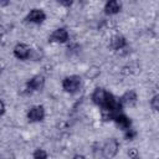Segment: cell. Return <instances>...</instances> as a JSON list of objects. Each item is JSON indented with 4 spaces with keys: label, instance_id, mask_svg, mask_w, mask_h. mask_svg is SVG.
Here are the masks:
<instances>
[{
    "label": "cell",
    "instance_id": "cell-1",
    "mask_svg": "<svg viewBox=\"0 0 159 159\" xmlns=\"http://www.w3.org/2000/svg\"><path fill=\"white\" fill-rule=\"evenodd\" d=\"M81 86V78L78 76H68L62 81V87L68 93H75Z\"/></svg>",
    "mask_w": 159,
    "mask_h": 159
},
{
    "label": "cell",
    "instance_id": "cell-2",
    "mask_svg": "<svg viewBox=\"0 0 159 159\" xmlns=\"http://www.w3.org/2000/svg\"><path fill=\"white\" fill-rule=\"evenodd\" d=\"M45 118V109L42 106H34L27 112L29 122H41Z\"/></svg>",
    "mask_w": 159,
    "mask_h": 159
},
{
    "label": "cell",
    "instance_id": "cell-3",
    "mask_svg": "<svg viewBox=\"0 0 159 159\" xmlns=\"http://www.w3.org/2000/svg\"><path fill=\"white\" fill-rule=\"evenodd\" d=\"M118 148H119V144H118L117 139L111 138V139L107 140L106 144L103 145V149H102V150H103V155H104L106 158H112V157H114V155L117 154Z\"/></svg>",
    "mask_w": 159,
    "mask_h": 159
},
{
    "label": "cell",
    "instance_id": "cell-4",
    "mask_svg": "<svg viewBox=\"0 0 159 159\" xmlns=\"http://www.w3.org/2000/svg\"><path fill=\"white\" fill-rule=\"evenodd\" d=\"M45 19H46V15H45V12L42 10H40V9H32L27 14V16H26L25 20L29 21V22H34V24H41V22H43Z\"/></svg>",
    "mask_w": 159,
    "mask_h": 159
},
{
    "label": "cell",
    "instance_id": "cell-5",
    "mask_svg": "<svg viewBox=\"0 0 159 159\" xmlns=\"http://www.w3.org/2000/svg\"><path fill=\"white\" fill-rule=\"evenodd\" d=\"M30 47L25 43H17L14 48V55L15 57L20 58V60H26L30 57Z\"/></svg>",
    "mask_w": 159,
    "mask_h": 159
},
{
    "label": "cell",
    "instance_id": "cell-6",
    "mask_svg": "<svg viewBox=\"0 0 159 159\" xmlns=\"http://www.w3.org/2000/svg\"><path fill=\"white\" fill-rule=\"evenodd\" d=\"M67 39H68V32L65 30V29H56L53 32H52V35L50 36V41H52V42H66L67 41Z\"/></svg>",
    "mask_w": 159,
    "mask_h": 159
},
{
    "label": "cell",
    "instance_id": "cell-7",
    "mask_svg": "<svg viewBox=\"0 0 159 159\" xmlns=\"http://www.w3.org/2000/svg\"><path fill=\"white\" fill-rule=\"evenodd\" d=\"M43 83H45V80L42 76H35L34 78H31L29 82H27V89L29 91H39L43 87Z\"/></svg>",
    "mask_w": 159,
    "mask_h": 159
},
{
    "label": "cell",
    "instance_id": "cell-8",
    "mask_svg": "<svg viewBox=\"0 0 159 159\" xmlns=\"http://www.w3.org/2000/svg\"><path fill=\"white\" fill-rule=\"evenodd\" d=\"M106 14L108 15H114L120 10V2L118 0H108L106 4Z\"/></svg>",
    "mask_w": 159,
    "mask_h": 159
},
{
    "label": "cell",
    "instance_id": "cell-9",
    "mask_svg": "<svg viewBox=\"0 0 159 159\" xmlns=\"http://www.w3.org/2000/svg\"><path fill=\"white\" fill-rule=\"evenodd\" d=\"M122 102V104H125V106H133L135 102H137V94L134 91H128L125 92L122 98L119 99Z\"/></svg>",
    "mask_w": 159,
    "mask_h": 159
},
{
    "label": "cell",
    "instance_id": "cell-10",
    "mask_svg": "<svg viewBox=\"0 0 159 159\" xmlns=\"http://www.w3.org/2000/svg\"><path fill=\"white\" fill-rule=\"evenodd\" d=\"M113 120L117 123L118 127H120V128H123V129H127V128L130 127V119H129L127 116H124V114L118 113V114L114 117Z\"/></svg>",
    "mask_w": 159,
    "mask_h": 159
},
{
    "label": "cell",
    "instance_id": "cell-11",
    "mask_svg": "<svg viewBox=\"0 0 159 159\" xmlns=\"http://www.w3.org/2000/svg\"><path fill=\"white\" fill-rule=\"evenodd\" d=\"M111 46H112L114 50H120V48H123V47L125 46V39H124L123 36L117 35V36L112 37V40H111Z\"/></svg>",
    "mask_w": 159,
    "mask_h": 159
},
{
    "label": "cell",
    "instance_id": "cell-12",
    "mask_svg": "<svg viewBox=\"0 0 159 159\" xmlns=\"http://www.w3.org/2000/svg\"><path fill=\"white\" fill-rule=\"evenodd\" d=\"M150 106H152V108H153L154 111H158V108H159V96H158V94H155V96L152 98Z\"/></svg>",
    "mask_w": 159,
    "mask_h": 159
},
{
    "label": "cell",
    "instance_id": "cell-13",
    "mask_svg": "<svg viewBox=\"0 0 159 159\" xmlns=\"http://www.w3.org/2000/svg\"><path fill=\"white\" fill-rule=\"evenodd\" d=\"M34 158H36V159H39V158H47V154H46V152H43L42 149H36L35 150V153H34Z\"/></svg>",
    "mask_w": 159,
    "mask_h": 159
},
{
    "label": "cell",
    "instance_id": "cell-14",
    "mask_svg": "<svg viewBox=\"0 0 159 159\" xmlns=\"http://www.w3.org/2000/svg\"><path fill=\"white\" fill-rule=\"evenodd\" d=\"M135 135H137L135 130H133V129H130V128H127V132H125V138H127L128 140H133Z\"/></svg>",
    "mask_w": 159,
    "mask_h": 159
},
{
    "label": "cell",
    "instance_id": "cell-15",
    "mask_svg": "<svg viewBox=\"0 0 159 159\" xmlns=\"http://www.w3.org/2000/svg\"><path fill=\"white\" fill-rule=\"evenodd\" d=\"M61 5H63V6H70V5H72L73 4V0H57Z\"/></svg>",
    "mask_w": 159,
    "mask_h": 159
},
{
    "label": "cell",
    "instance_id": "cell-16",
    "mask_svg": "<svg viewBox=\"0 0 159 159\" xmlns=\"http://www.w3.org/2000/svg\"><path fill=\"white\" fill-rule=\"evenodd\" d=\"M4 112H5V104L2 101H0V116L4 114Z\"/></svg>",
    "mask_w": 159,
    "mask_h": 159
},
{
    "label": "cell",
    "instance_id": "cell-17",
    "mask_svg": "<svg viewBox=\"0 0 159 159\" xmlns=\"http://www.w3.org/2000/svg\"><path fill=\"white\" fill-rule=\"evenodd\" d=\"M0 1H1V2H7L9 0H0Z\"/></svg>",
    "mask_w": 159,
    "mask_h": 159
},
{
    "label": "cell",
    "instance_id": "cell-18",
    "mask_svg": "<svg viewBox=\"0 0 159 159\" xmlns=\"http://www.w3.org/2000/svg\"><path fill=\"white\" fill-rule=\"evenodd\" d=\"M1 70H2V68H1V66H0V75H1Z\"/></svg>",
    "mask_w": 159,
    "mask_h": 159
}]
</instances>
